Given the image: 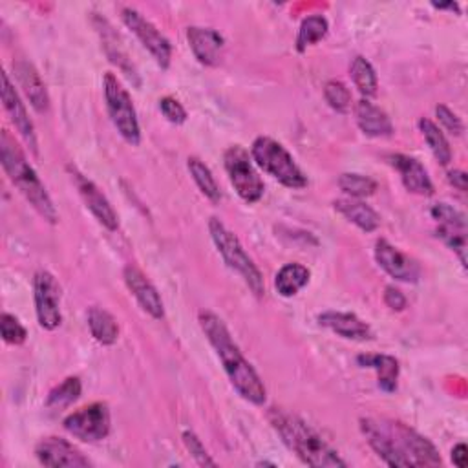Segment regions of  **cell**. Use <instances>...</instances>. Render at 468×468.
I'll use <instances>...</instances> for the list:
<instances>
[{
    "label": "cell",
    "mask_w": 468,
    "mask_h": 468,
    "mask_svg": "<svg viewBox=\"0 0 468 468\" xmlns=\"http://www.w3.org/2000/svg\"><path fill=\"white\" fill-rule=\"evenodd\" d=\"M198 322H200V328L205 333L207 340L214 348L216 355L220 357L233 388L245 400H249L256 406L264 404L265 397H267L265 386H264L262 379L258 377V373L255 371V368L249 364V360L242 355L238 344L233 340L224 320L211 311H200Z\"/></svg>",
    "instance_id": "1"
},
{
    "label": "cell",
    "mask_w": 468,
    "mask_h": 468,
    "mask_svg": "<svg viewBox=\"0 0 468 468\" xmlns=\"http://www.w3.org/2000/svg\"><path fill=\"white\" fill-rule=\"evenodd\" d=\"M269 422L282 437L286 446L293 450L306 464L315 468H344L346 463L338 453L298 415L280 408L269 411Z\"/></svg>",
    "instance_id": "2"
},
{
    "label": "cell",
    "mask_w": 468,
    "mask_h": 468,
    "mask_svg": "<svg viewBox=\"0 0 468 468\" xmlns=\"http://www.w3.org/2000/svg\"><path fill=\"white\" fill-rule=\"evenodd\" d=\"M0 160H3V169L8 174L10 182L21 191V194L32 203V207L48 224H57L59 213L45 183L41 182L36 169L26 160L23 149L8 130H3V134H0Z\"/></svg>",
    "instance_id": "3"
},
{
    "label": "cell",
    "mask_w": 468,
    "mask_h": 468,
    "mask_svg": "<svg viewBox=\"0 0 468 468\" xmlns=\"http://www.w3.org/2000/svg\"><path fill=\"white\" fill-rule=\"evenodd\" d=\"M209 233L224 262L229 265V269L238 273L256 296H264L265 293L264 276L256 267V264L253 262V258L245 253L238 236L233 231H229L225 224H222L218 218L209 220Z\"/></svg>",
    "instance_id": "4"
},
{
    "label": "cell",
    "mask_w": 468,
    "mask_h": 468,
    "mask_svg": "<svg viewBox=\"0 0 468 468\" xmlns=\"http://www.w3.org/2000/svg\"><path fill=\"white\" fill-rule=\"evenodd\" d=\"M251 158L264 172L278 180L284 187L304 189L307 185V178L295 163L293 156L282 143L275 141L273 138H256L251 147Z\"/></svg>",
    "instance_id": "5"
},
{
    "label": "cell",
    "mask_w": 468,
    "mask_h": 468,
    "mask_svg": "<svg viewBox=\"0 0 468 468\" xmlns=\"http://www.w3.org/2000/svg\"><path fill=\"white\" fill-rule=\"evenodd\" d=\"M103 88H105L107 110L116 130L129 145L138 147L141 141V129H140L138 114H136L130 94L121 85V81L110 72L105 74Z\"/></svg>",
    "instance_id": "6"
},
{
    "label": "cell",
    "mask_w": 468,
    "mask_h": 468,
    "mask_svg": "<svg viewBox=\"0 0 468 468\" xmlns=\"http://www.w3.org/2000/svg\"><path fill=\"white\" fill-rule=\"evenodd\" d=\"M382 426L388 432L395 450L404 459L406 468L441 464V455L437 448L424 435L417 433L413 428L399 421H384V419H382Z\"/></svg>",
    "instance_id": "7"
},
{
    "label": "cell",
    "mask_w": 468,
    "mask_h": 468,
    "mask_svg": "<svg viewBox=\"0 0 468 468\" xmlns=\"http://www.w3.org/2000/svg\"><path fill=\"white\" fill-rule=\"evenodd\" d=\"M224 165L231 185L245 203H256L262 200L264 182L253 165V158L244 147H229L224 154Z\"/></svg>",
    "instance_id": "8"
},
{
    "label": "cell",
    "mask_w": 468,
    "mask_h": 468,
    "mask_svg": "<svg viewBox=\"0 0 468 468\" xmlns=\"http://www.w3.org/2000/svg\"><path fill=\"white\" fill-rule=\"evenodd\" d=\"M63 426L68 433L74 437L85 441V442H98L109 437L112 419L110 410L105 402H92L74 413H70Z\"/></svg>",
    "instance_id": "9"
},
{
    "label": "cell",
    "mask_w": 468,
    "mask_h": 468,
    "mask_svg": "<svg viewBox=\"0 0 468 468\" xmlns=\"http://www.w3.org/2000/svg\"><path fill=\"white\" fill-rule=\"evenodd\" d=\"M121 21L138 37L143 48L154 57L158 67L167 70L171 67V57H172V47L169 39L134 8H123Z\"/></svg>",
    "instance_id": "10"
},
{
    "label": "cell",
    "mask_w": 468,
    "mask_h": 468,
    "mask_svg": "<svg viewBox=\"0 0 468 468\" xmlns=\"http://www.w3.org/2000/svg\"><path fill=\"white\" fill-rule=\"evenodd\" d=\"M36 313L41 328L54 331L63 322L61 286L50 271H37L34 278Z\"/></svg>",
    "instance_id": "11"
},
{
    "label": "cell",
    "mask_w": 468,
    "mask_h": 468,
    "mask_svg": "<svg viewBox=\"0 0 468 468\" xmlns=\"http://www.w3.org/2000/svg\"><path fill=\"white\" fill-rule=\"evenodd\" d=\"M41 464L52 468H87L92 466L88 457L63 437H45L36 446Z\"/></svg>",
    "instance_id": "12"
},
{
    "label": "cell",
    "mask_w": 468,
    "mask_h": 468,
    "mask_svg": "<svg viewBox=\"0 0 468 468\" xmlns=\"http://www.w3.org/2000/svg\"><path fill=\"white\" fill-rule=\"evenodd\" d=\"M72 180L85 202V205L90 209V213L96 216V220L105 225L109 231H118L120 227V218L118 213L114 211V207L110 205V202L107 200V196L99 191V187L90 182L87 176H83L76 167H68Z\"/></svg>",
    "instance_id": "13"
},
{
    "label": "cell",
    "mask_w": 468,
    "mask_h": 468,
    "mask_svg": "<svg viewBox=\"0 0 468 468\" xmlns=\"http://www.w3.org/2000/svg\"><path fill=\"white\" fill-rule=\"evenodd\" d=\"M375 260L384 269L386 275L399 282L415 284L421 278V267L419 264L393 247L388 240L380 238L375 242Z\"/></svg>",
    "instance_id": "14"
},
{
    "label": "cell",
    "mask_w": 468,
    "mask_h": 468,
    "mask_svg": "<svg viewBox=\"0 0 468 468\" xmlns=\"http://www.w3.org/2000/svg\"><path fill=\"white\" fill-rule=\"evenodd\" d=\"M3 103H5V110L8 112L12 123L16 125V129L19 130V134L23 136L26 145L32 149V152L37 156L39 149H37V136H36L34 121L30 120L26 107L21 101V96L17 94V90L12 85L6 72H3Z\"/></svg>",
    "instance_id": "15"
},
{
    "label": "cell",
    "mask_w": 468,
    "mask_h": 468,
    "mask_svg": "<svg viewBox=\"0 0 468 468\" xmlns=\"http://www.w3.org/2000/svg\"><path fill=\"white\" fill-rule=\"evenodd\" d=\"M187 41H189V47L200 65H203V67H218L220 65L225 41L216 30L191 26L187 30Z\"/></svg>",
    "instance_id": "16"
},
{
    "label": "cell",
    "mask_w": 468,
    "mask_h": 468,
    "mask_svg": "<svg viewBox=\"0 0 468 468\" xmlns=\"http://www.w3.org/2000/svg\"><path fill=\"white\" fill-rule=\"evenodd\" d=\"M123 278L127 282V287L136 296V300L140 302L145 313H149L152 318H158V320L165 317L163 300L158 289L149 282V278L136 265H127L123 271Z\"/></svg>",
    "instance_id": "17"
},
{
    "label": "cell",
    "mask_w": 468,
    "mask_h": 468,
    "mask_svg": "<svg viewBox=\"0 0 468 468\" xmlns=\"http://www.w3.org/2000/svg\"><path fill=\"white\" fill-rule=\"evenodd\" d=\"M391 167L399 172L402 185L411 194L419 196H432L433 194V183L421 161L415 158L404 156V154H391L390 156Z\"/></svg>",
    "instance_id": "18"
},
{
    "label": "cell",
    "mask_w": 468,
    "mask_h": 468,
    "mask_svg": "<svg viewBox=\"0 0 468 468\" xmlns=\"http://www.w3.org/2000/svg\"><path fill=\"white\" fill-rule=\"evenodd\" d=\"M14 72H16V78H17L25 96L32 103V107L39 114L48 112L50 98H48L47 87H45L39 72L34 68V65H30L28 61H17V63H14Z\"/></svg>",
    "instance_id": "19"
},
{
    "label": "cell",
    "mask_w": 468,
    "mask_h": 468,
    "mask_svg": "<svg viewBox=\"0 0 468 468\" xmlns=\"http://www.w3.org/2000/svg\"><path fill=\"white\" fill-rule=\"evenodd\" d=\"M318 322H320V326L331 329L333 333H337L342 338L369 340L373 337L371 328L353 313L326 311V313L318 315Z\"/></svg>",
    "instance_id": "20"
},
{
    "label": "cell",
    "mask_w": 468,
    "mask_h": 468,
    "mask_svg": "<svg viewBox=\"0 0 468 468\" xmlns=\"http://www.w3.org/2000/svg\"><path fill=\"white\" fill-rule=\"evenodd\" d=\"M357 125L368 138H388L393 134V123L388 114L369 99H360L355 105Z\"/></svg>",
    "instance_id": "21"
},
{
    "label": "cell",
    "mask_w": 468,
    "mask_h": 468,
    "mask_svg": "<svg viewBox=\"0 0 468 468\" xmlns=\"http://www.w3.org/2000/svg\"><path fill=\"white\" fill-rule=\"evenodd\" d=\"M359 366L362 368H371L377 371V380L379 388L386 393H393L397 390V380H399V360L391 355H382V353H366L357 357Z\"/></svg>",
    "instance_id": "22"
},
{
    "label": "cell",
    "mask_w": 468,
    "mask_h": 468,
    "mask_svg": "<svg viewBox=\"0 0 468 468\" xmlns=\"http://www.w3.org/2000/svg\"><path fill=\"white\" fill-rule=\"evenodd\" d=\"M335 211L340 213L348 222L357 225L364 233H373L380 225V216L364 202L355 198H342L333 203Z\"/></svg>",
    "instance_id": "23"
},
{
    "label": "cell",
    "mask_w": 468,
    "mask_h": 468,
    "mask_svg": "<svg viewBox=\"0 0 468 468\" xmlns=\"http://www.w3.org/2000/svg\"><path fill=\"white\" fill-rule=\"evenodd\" d=\"M309 278H311V273L306 265L298 262L286 264L275 276V287L280 296L289 298V296H295L300 289H304L309 284Z\"/></svg>",
    "instance_id": "24"
},
{
    "label": "cell",
    "mask_w": 468,
    "mask_h": 468,
    "mask_svg": "<svg viewBox=\"0 0 468 468\" xmlns=\"http://www.w3.org/2000/svg\"><path fill=\"white\" fill-rule=\"evenodd\" d=\"M88 328L92 337L103 346L116 344L120 337L118 320L103 307H92L88 311Z\"/></svg>",
    "instance_id": "25"
},
{
    "label": "cell",
    "mask_w": 468,
    "mask_h": 468,
    "mask_svg": "<svg viewBox=\"0 0 468 468\" xmlns=\"http://www.w3.org/2000/svg\"><path fill=\"white\" fill-rule=\"evenodd\" d=\"M419 130H421L422 138L426 140L433 158L442 167H446L452 161V149H450V143H448L446 136L442 134V130L433 121H430L428 118L419 120Z\"/></svg>",
    "instance_id": "26"
},
{
    "label": "cell",
    "mask_w": 468,
    "mask_h": 468,
    "mask_svg": "<svg viewBox=\"0 0 468 468\" xmlns=\"http://www.w3.org/2000/svg\"><path fill=\"white\" fill-rule=\"evenodd\" d=\"M329 25L322 16H311L306 17L298 28L296 36V52L304 54L309 47L320 43L328 36Z\"/></svg>",
    "instance_id": "27"
},
{
    "label": "cell",
    "mask_w": 468,
    "mask_h": 468,
    "mask_svg": "<svg viewBox=\"0 0 468 468\" xmlns=\"http://www.w3.org/2000/svg\"><path fill=\"white\" fill-rule=\"evenodd\" d=\"M187 169H189L194 183L202 191V194L205 198H209L213 203H218L222 200V192H220V187H218L211 169L200 158H189Z\"/></svg>",
    "instance_id": "28"
},
{
    "label": "cell",
    "mask_w": 468,
    "mask_h": 468,
    "mask_svg": "<svg viewBox=\"0 0 468 468\" xmlns=\"http://www.w3.org/2000/svg\"><path fill=\"white\" fill-rule=\"evenodd\" d=\"M349 74H351V81L353 85L359 88V92L368 99V98H373L377 94V87H379V81H377V74L371 67V63L360 56H357L351 63V68H349Z\"/></svg>",
    "instance_id": "29"
},
{
    "label": "cell",
    "mask_w": 468,
    "mask_h": 468,
    "mask_svg": "<svg viewBox=\"0 0 468 468\" xmlns=\"http://www.w3.org/2000/svg\"><path fill=\"white\" fill-rule=\"evenodd\" d=\"M83 391V384L79 377H68L59 386H56L47 399V406L52 410H63L74 404Z\"/></svg>",
    "instance_id": "30"
},
{
    "label": "cell",
    "mask_w": 468,
    "mask_h": 468,
    "mask_svg": "<svg viewBox=\"0 0 468 468\" xmlns=\"http://www.w3.org/2000/svg\"><path fill=\"white\" fill-rule=\"evenodd\" d=\"M379 183L375 180H371L369 176H362V174H342L338 178V189L355 198V200H360V198H368L371 194H375Z\"/></svg>",
    "instance_id": "31"
},
{
    "label": "cell",
    "mask_w": 468,
    "mask_h": 468,
    "mask_svg": "<svg viewBox=\"0 0 468 468\" xmlns=\"http://www.w3.org/2000/svg\"><path fill=\"white\" fill-rule=\"evenodd\" d=\"M435 233L437 238H441L444 245L457 255L461 265L466 269V229L453 225H439Z\"/></svg>",
    "instance_id": "32"
},
{
    "label": "cell",
    "mask_w": 468,
    "mask_h": 468,
    "mask_svg": "<svg viewBox=\"0 0 468 468\" xmlns=\"http://www.w3.org/2000/svg\"><path fill=\"white\" fill-rule=\"evenodd\" d=\"M324 98L326 103L340 114H346L351 109V92L340 81H328L324 87Z\"/></svg>",
    "instance_id": "33"
},
{
    "label": "cell",
    "mask_w": 468,
    "mask_h": 468,
    "mask_svg": "<svg viewBox=\"0 0 468 468\" xmlns=\"http://www.w3.org/2000/svg\"><path fill=\"white\" fill-rule=\"evenodd\" d=\"M0 331H3L5 342L12 346H21L28 338L26 328L19 322L17 317L10 313H3V317H0Z\"/></svg>",
    "instance_id": "34"
},
{
    "label": "cell",
    "mask_w": 468,
    "mask_h": 468,
    "mask_svg": "<svg viewBox=\"0 0 468 468\" xmlns=\"http://www.w3.org/2000/svg\"><path fill=\"white\" fill-rule=\"evenodd\" d=\"M432 218L439 224V225H453V227H463L466 229V218L461 211H457L455 207L448 205V203H435L430 211Z\"/></svg>",
    "instance_id": "35"
},
{
    "label": "cell",
    "mask_w": 468,
    "mask_h": 468,
    "mask_svg": "<svg viewBox=\"0 0 468 468\" xmlns=\"http://www.w3.org/2000/svg\"><path fill=\"white\" fill-rule=\"evenodd\" d=\"M182 437H183V444L187 446V450L191 452V455L194 457V461H196L200 466H216V461L209 455V452L205 450L202 439H200L194 432L185 430V432L182 433Z\"/></svg>",
    "instance_id": "36"
},
{
    "label": "cell",
    "mask_w": 468,
    "mask_h": 468,
    "mask_svg": "<svg viewBox=\"0 0 468 468\" xmlns=\"http://www.w3.org/2000/svg\"><path fill=\"white\" fill-rule=\"evenodd\" d=\"M160 110L165 116V120L172 125H183L187 121V110L183 105L174 98H161L160 99Z\"/></svg>",
    "instance_id": "37"
},
{
    "label": "cell",
    "mask_w": 468,
    "mask_h": 468,
    "mask_svg": "<svg viewBox=\"0 0 468 468\" xmlns=\"http://www.w3.org/2000/svg\"><path fill=\"white\" fill-rule=\"evenodd\" d=\"M435 116H437V120H439V123L450 132V134H453V136H461L463 134V123H461V120L448 109V107H444V105H437L435 107Z\"/></svg>",
    "instance_id": "38"
},
{
    "label": "cell",
    "mask_w": 468,
    "mask_h": 468,
    "mask_svg": "<svg viewBox=\"0 0 468 468\" xmlns=\"http://www.w3.org/2000/svg\"><path fill=\"white\" fill-rule=\"evenodd\" d=\"M384 304L393 311H402L406 307V296L402 295L400 289L388 286L384 289Z\"/></svg>",
    "instance_id": "39"
},
{
    "label": "cell",
    "mask_w": 468,
    "mask_h": 468,
    "mask_svg": "<svg viewBox=\"0 0 468 468\" xmlns=\"http://www.w3.org/2000/svg\"><path fill=\"white\" fill-rule=\"evenodd\" d=\"M448 183L453 185L457 191L464 192L468 187V176L463 171H450L448 172Z\"/></svg>",
    "instance_id": "40"
},
{
    "label": "cell",
    "mask_w": 468,
    "mask_h": 468,
    "mask_svg": "<svg viewBox=\"0 0 468 468\" xmlns=\"http://www.w3.org/2000/svg\"><path fill=\"white\" fill-rule=\"evenodd\" d=\"M466 455H468V448L464 442H459L453 446L452 450V463L459 468H464L466 466Z\"/></svg>",
    "instance_id": "41"
},
{
    "label": "cell",
    "mask_w": 468,
    "mask_h": 468,
    "mask_svg": "<svg viewBox=\"0 0 468 468\" xmlns=\"http://www.w3.org/2000/svg\"><path fill=\"white\" fill-rule=\"evenodd\" d=\"M433 8H437V10H455V12H459V6L455 5V3H448V5H433Z\"/></svg>",
    "instance_id": "42"
}]
</instances>
